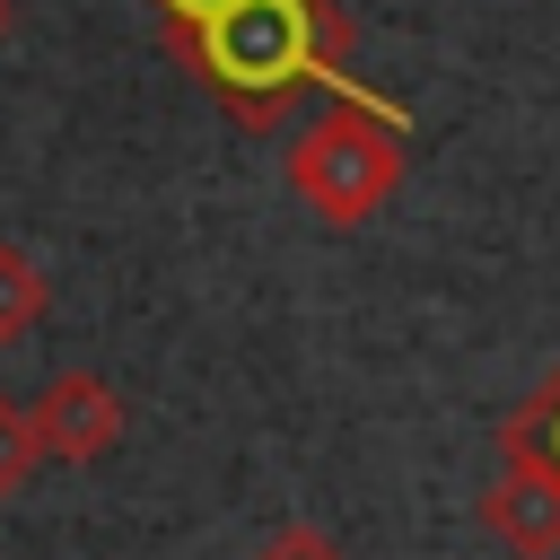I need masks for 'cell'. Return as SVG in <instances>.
<instances>
[{
    "instance_id": "6da1fadb",
    "label": "cell",
    "mask_w": 560,
    "mask_h": 560,
    "mask_svg": "<svg viewBox=\"0 0 560 560\" xmlns=\"http://www.w3.org/2000/svg\"><path fill=\"white\" fill-rule=\"evenodd\" d=\"M158 44L245 131H271L306 96H359V79H350L359 26H350L341 0H228L219 18L158 35Z\"/></svg>"
},
{
    "instance_id": "7a4b0ae2",
    "label": "cell",
    "mask_w": 560,
    "mask_h": 560,
    "mask_svg": "<svg viewBox=\"0 0 560 560\" xmlns=\"http://www.w3.org/2000/svg\"><path fill=\"white\" fill-rule=\"evenodd\" d=\"M411 175V114L376 88L359 96H324V114L289 140L280 184L324 219V228H368Z\"/></svg>"
},
{
    "instance_id": "3957f363",
    "label": "cell",
    "mask_w": 560,
    "mask_h": 560,
    "mask_svg": "<svg viewBox=\"0 0 560 560\" xmlns=\"http://www.w3.org/2000/svg\"><path fill=\"white\" fill-rule=\"evenodd\" d=\"M26 420H35V438H44L52 464H105V455L122 446V429H131L122 394H114L96 368H52L44 394L26 402Z\"/></svg>"
},
{
    "instance_id": "277c9868",
    "label": "cell",
    "mask_w": 560,
    "mask_h": 560,
    "mask_svg": "<svg viewBox=\"0 0 560 560\" xmlns=\"http://www.w3.org/2000/svg\"><path fill=\"white\" fill-rule=\"evenodd\" d=\"M481 534L516 560H560V472L534 464V455H499V472L481 481L472 499Z\"/></svg>"
},
{
    "instance_id": "5b68a950",
    "label": "cell",
    "mask_w": 560,
    "mask_h": 560,
    "mask_svg": "<svg viewBox=\"0 0 560 560\" xmlns=\"http://www.w3.org/2000/svg\"><path fill=\"white\" fill-rule=\"evenodd\" d=\"M44 306H52V280H44V262H35L18 236H0V350H18V341L44 324Z\"/></svg>"
},
{
    "instance_id": "8992f818",
    "label": "cell",
    "mask_w": 560,
    "mask_h": 560,
    "mask_svg": "<svg viewBox=\"0 0 560 560\" xmlns=\"http://www.w3.org/2000/svg\"><path fill=\"white\" fill-rule=\"evenodd\" d=\"M499 455H534V464L560 472V359H551V376L499 420Z\"/></svg>"
},
{
    "instance_id": "52a82bcc",
    "label": "cell",
    "mask_w": 560,
    "mask_h": 560,
    "mask_svg": "<svg viewBox=\"0 0 560 560\" xmlns=\"http://www.w3.org/2000/svg\"><path fill=\"white\" fill-rule=\"evenodd\" d=\"M35 464H44V438H35L26 402H9V394H0V499H18V490L35 481Z\"/></svg>"
},
{
    "instance_id": "ba28073f",
    "label": "cell",
    "mask_w": 560,
    "mask_h": 560,
    "mask_svg": "<svg viewBox=\"0 0 560 560\" xmlns=\"http://www.w3.org/2000/svg\"><path fill=\"white\" fill-rule=\"evenodd\" d=\"M254 560H350V551H341L324 525H280V534H271Z\"/></svg>"
},
{
    "instance_id": "9c48e42d",
    "label": "cell",
    "mask_w": 560,
    "mask_h": 560,
    "mask_svg": "<svg viewBox=\"0 0 560 560\" xmlns=\"http://www.w3.org/2000/svg\"><path fill=\"white\" fill-rule=\"evenodd\" d=\"M149 18H158V35H184V26H201V18H219L228 0H140Z\"/></svg>"
},
{
    "instance_id": "30bf717a",
    "label": "cell",
    "mask_w": 560,
    "mask_h": 560,
    "mask_svg": "<svg viewBox=\"0 0 560 560\" xmlns=\"http://www.w3.org/2000/svg\"><path fill=\"white\" fill-rule=\"evenodd\" d=\"M9 35H18V0H0V44H9Z\"/></svg>"
}]
</instances>
